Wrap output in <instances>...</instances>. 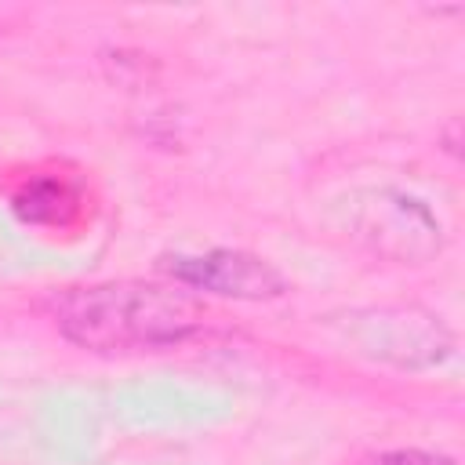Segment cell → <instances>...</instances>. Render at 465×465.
<instances>
[{
  "label": "cell",
  "mask_w": 465,
  "mask_h": 465,
  "mask_svg": "<svg viewBox=\"0 0 465 465\" xmlns=\"http://www.w3.org/2000/svg\"><path fill=\"white\" fill-rule=\"evenodd\" d=\"M163 269L193 291H211L222 298H243V302H265V298H280L287 291L283 272L247 251H229V247H214L207 254H174L163 258Z\"/></svg>",
  "instance_id": "cell-4"
},
{
  "label": "cell",
  "mask_w": 465,
  "mask_h": 465,
  "mask_svg": "<svg viewBox=\"0 0 465 465\" xmlns=\"http://www.w3.org/2000/svg\"><path fill=\"white\" fill-rule=\"evenodd\" d=\"M349 229L371 251L396 262H425L440 251L443 229L436 214L396 189H371L349 207Z\"/></svg>",
  "instance_id": "cell-2"
},
{
  "label": "cell",
  "mask_w": 465,
  "mask_h": 465,
  "mask_svg": "<svg viewBox=\"0 0 465 465\" xmlns=\"http://www.w3.org/2000/svg\"><path fill=\"white\" fill-rule=\"evenodd\" d=\"M207 309L182 287L145 280H109L73 287L54 298V327L91 352H142L189 341Z\"/></svg>",
  "instance_id": "cell-1"
},
{
  "label": "cell",
  "mask_w": 465,
  "mask_h": 465,
  "mask_svg": "<svg viewBox=\"0 0 465 465\" xmlns=\"http://www.w3.org/2000/svg\"><path fill=\"white\" fill-rule=\"evenodd\" d=\"M80 211V196L62 178H33L15 196V214L33 225H69Z\"/></svg>",
  "instance_id": "cell-5"
},
{
  "label": "cell",
  "mask_w": 465,
  "mask_h": 465,
  "mask_svg": "<svg viewBox=\"0 0 465 465\" xmlns=\"http://www.w3.org/2000/svg\"><path fill=\"white\" fill-rule=\"evenodd\" d=\"M360 352L396 367H432L450 352V331L421 309H371L349 323Z\"/></svg>",
  "instance_id": "cell-3"
},
{
  "label": "cell",
  "mask_w": 465,
  "mask_h": 465,
  "mask_svg": "<svg viewBox=\"0 0 465 465\" xmlns=\"http://www.w3.org/2000/svg\"><path fill=\"white\" fill-rule=\"evenodd\" d=\"M360 465H454L447 454H432V450H385V454H371Z\"/></svg>",
  "instance_id": "cell-6"
}]
</instances>
